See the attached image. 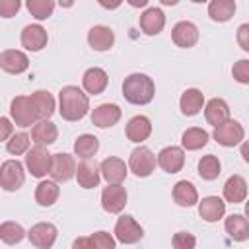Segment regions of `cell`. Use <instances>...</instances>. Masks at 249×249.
<instances>
[{
    "mask_svg": "<svg viewBox=\"0 0 249 249\" xmlns=\"http://www.w3.org/2000/svg\"><path fill=\"white\" fill-rule=\"evenodd\" d=\"M247 196V183L241 175H231L228 177V181L224 183V198L231 204H239L243 202Z\"/></svg>",
    "mask_w": 249,
    "mask_h": 249,
    "instance_id": "cell-27",
    "label": "cell"
},
{
    "mask_svg": "<svg viewBox=\"0 0 249 249\" xmlns=\"http://www.w3.org/2000/svg\"><path fill=\"white\" fill-rule=\"evenodd\" d=\"M171 39L181 49H191L198 41V27L193 21H179L171 29Z\"/></svg>",
    "mask_w": 249,
    "mask_h": 249,
    "instance_id": "cell-13",
    "label": "cell"
},
{
    "mask_svg": "<svg viewBox=\"0 0 249 249\" xmlns=\"http://www.w3.org/2000/svg\"><path fill=\"white\" fill-rule=\"evenodd\" d=\"M115 237H117V241L130 245L144 237V230L132 216H121L115 224Z\"/></svg>",
    "mask_w": 249,
    "mask_h": 249,
    "instance_id": "cell-9",
    "label": "cell"
},
{
    "mask_svg": "<svg viewBox=\"0 0 249 249\" xmlns=\"http://www.w3.org/2000/svg\"><path fill=\"white\" fill-rule=\"evenodd\" d=\"M97 4L105 10H117L123 4V0H97Z\"/></svg>",
    "mask_w": 249,
    "mask_h": 249,
    "instance_id": "cell-45",
    "label": "cell"
},
{
    "mask_svg": "<svg viewBox=\"0 0 249 249\" xmlns=\"http://www.w3.org/2000/svg\"><path fill=\"white\" fill-rule=\"evenodd\" d=\"M226 233L233 239V241H245L249 239V218L241 216V214H231L226 218L224 222Z\"/></svg>",
    "mask_w": 249,
    "mask_h": 249,
    "instance_id": "cell-29",
    "label": "cell"
},
{
    "mask_svg": "<svg viewBox=\"0 0 249 249\" xmlns=\"http://www.w3.org/2000/svg\"><path fill=\"white\" fill-rule=\"evenodd\" d=\"M21 0H0V16L2 18H12L19 12Z\"/></svg>",
    "mask_w": 249,
    "mask_h": 249,
    "instance_id": "cell-42",
    "label": "cell"
},
{
    "mask_svg": "<svg viewBox=\"0 0 249 249\" xmlns=\"http://www.w3.org/2000/svg\"><path fill=\"white\" fill-rule=\"evenodd\" d=\"M126 204V189L121 183H109L101 193V206L109 214H119Z\"/></svg>",
    "mask_w": 249,
    "mask_h": 249,
    "instance_id": "cell-10",
    "label": "cell"
},
{
    "mask_svg": "<svg viewBox=\"0 0 249 249\" xmlns=\"http://www.w3.org/2000/svg\"><path fill=\"white\" fill-rule=\"evenodd\" d=\"M160 2H161L163 6H175V4L179 2V0H160Z\"/></svg>",
    "mask_w": 249,
    "mask_h": 249,
    "instance_id": "cell-48",
    "label": "cell"
},
{
    "mask_svg": "<svg viewBox=\"0 0 249 249\" xmlns=\"http://www.w3.org/2000/svg\"><path fill=\"white\" fill-rule=\"evenodd\" d=\"M56 235H58V230L54 224H49V222H41V224H35L31 226V230L27 231V237L31 241V245L39 247V249H49L54 245L56 241Z\"/></svg>",
    "mask_w": 249,
    "mask_h": 249,
    "instance_id": "cell-11",
    "label": "cell"
},
{
    "mask_svg": "<svg viewBox=\"0 0 249 249\" xmlns=\"http://www.w3.org/2000/svg\"><path fill=\"white\" fill-rule=\"evenodd\" d=\"M220 160L214 156V154H208V156H202L200 161H198V175L204 179V181H214L218 179L220 175Z\"/></svg>",
    "mask_w": 249,
    "mask_h": 249,
    "instance_id": "cell-36",
    "label": "cell"
},
{
    "mask_svg": "<svg viewBox=\"0 0 249 249\" xmlns=\"http://www.w3.org/2000/svg\"><path fill=\"white\" fill-rule=\"evenodd\" d=\"M89 99L78 86H64L58 91V113L64 121H80L88 115Z\"/></svg>",
    "mask_w": 249,
    "mask_h": 249,
    "instance_id": "cell-1",
    "label": "cell"
},
{
    "mask_svg": "<svg viewBox=\"0 0 249 249\" xmlns=\"http://www.w3.org/2000/svg\"><path fill=\"white\" fill-rule=\"evenodd\" d=\"M126 2H128L132 8H144V6H146L150 0H126Z\"/></svg>",
    "mask_w": 249,
    "mask_h": 249,
    "instance_id": "cell-47",
    "label": "cell"
},
{
    "mask_svg": "<svg viewBox=\"0 0 249 249\" xmlns=\"http://www.w3.org/2000/svg\"><path fill=\"white\" fill-rule=\"evenodd\" d=\"M231 76L239 84H249V60H237L231 68Z\"/></svg>",
    "mask_w": 249,
    "mask_h": 249,
    "instance_id": "cell-41",
    "label": "cell"
},
{
    "mask_svg": "<svg viewBox=\"0 0 249 249\" xmlns=\"http://www.w3.org/2000/svg\"><path fill=\"white\" fill-rule=\"evenodd\" d=\"M25 6H27V12L35 19L43 21V19H47V18L53 16L54 0H25Z\"/></svg>",
    "mask_w": 249,
    "mask_h": 249,
    "instance_id": "cell-37",
    "label": "cell"
},
{
    "mask_svg": "<svg viewBox=\"0 0 249 249\" xmlns=\"http://www.w3.org/2000/svg\"><path fill=\"white\" fill-rule=\"evenodd\" d=\"M212 136H214V140H216L220 146L233 148V146L241 144V140H243V136H245V130H243V126H241L237 121L228 119V121H224L222 124L214 126Z\"/></svg>",
    "mask_w": 249,
    "mask_h": 249,
    "instance_id": "cell-4",
    "label": "cell"
},
{
    "mask_svg": "<svg viewBox=\"0 0 249 249\" xmlns=\"http://www.w3.org/2000/svg\"><path fill=\"white\" fill-rule=\"evenodd\" d=\"M47 41H49V35L45 31V27H41L39 23L25 25L23 31H21V47H25L31 53H37V51L45 49Z\"/></svg>",
    "mask_w": 249,
    "mask_h": 249,
    "instance_id": "cell-14",
    "label": "cell"
},
{
    "mask_svg": "<svg viewBox=\"0 0 249 249\" xmlns=\"http://www.w3.org/2000/svg\"><path fill=\"white\" fill-rule=\"evenodd\" d=\"M10 132H12L10 119H8V117H2V119H0V138H2V140H8V138H10Z\"/></svg>",
    "mask_w": 249,
    "mask_h": 249,
    "instance_id": "cell-44",
    "label": "cell"
},
{
    "mask_svg": "<svg viewBox=\"0 0 249 249\" xmlns=\"http://www.w3.org/2000/svg\"><path fill=\"white\" fill-rule=\"evenodd\" d=\"M88 43L93 51H99V53L109 51L115 45V33L107 25H93L88 31Z\"/></svg>",
    "mask_w": 249,
    "mask_h": 249,
    "instance_id": "cell-18",
    "label": "cell"
},
{
    "mask_svg": "<svg viewBox=\"0 0 249 249\" xmlns=\"http://www.w3.org/2000/svg\"><path fill=\"white\" fill-rule=\"evenodd\" d=\"M198 214L204 222H218L226 214V202L220 196H204L198 202Z\"/></svg>",
    "mask_w": 249,
    "mask_h": 249,
    "instance_id": "cell-21",
    "label": "cell"
},
{
    "mask_svg": "<svg viewBox=\"0 0 249 249\" xmlns=\"http://www.w3.org/2000/svg\"><path fill=\"white\" fill-rule=\"evenodd\" d=\"M25 237V230L16 222H4L0 226V239L8 245H16Z\"/></svg>",
    "mask_w": 249,
    "mask_h": 249,
    "instance_id": "cell-38",
    "label": "cell"
},
{
    "mask_svg": "<svg viewBox=\"0 0 249 249\" xmlns=\"http://www.w3.org/2000/svg\"><path fill=\"white\" fill-rule=\"evenodd\" d=\"M25 165L29 169V173L33 177H45L49 171H51V165H53V154L47 152L45 146L41 144H35L33 148L27 150L25 154Z\"/></svg>",
    "mask_w": 249,
    "mask_h": 249,
    "instance_id": "cell-3",
    "label": "cell"
},
{
    "mask_svg": "<svg viewBox=\"0 0 249 249\" xmlns=\"http://www.w3.org/2000/svg\"><path fill=\"white\" fill-rule=\"evenodd\" d=\"M152 134V123L144 115H136L126 123V138L130 142H144Z\"/></svg>",
    "mask_w": 249,
    "mask_h": 249,
    "instance_id": "cell-23",
    "label": "cell"
},
{
    "mask_svg": "<svg viewBox=\"0 0 249 249\" xmlns=\"http://www.w3.org/2000/svg\"><path fill=\"white\" fill-rule=\"evenodd\" d=\"M25 181L23 165L18 160H6L0 167V183L4 191H18Z\"/></svg>",
    "mask_w": 249,
    "mask_h": 249,
    "instance_id": "cell-7",
    "label": "cell"
},
{
    "mask_svg": "<svg viewBox=\"0 0 249 249\" xmlns=\"http://www.w3.org/2000/svg\"><path fill=\"white\" fill-rule=\"evenodd\" d=\"M195 4H202V2H208V0H193Z\"/></svg>",
    "mask_w": 249,
    "mask_h": 249,
    "instance_id": "cell-50",
    "label": "cell"
},
{
    "mask_svg": "<svg viewBox=\"0 0 249 249\" xmlns=\"http://www.w3.org/2000/svg\"><path fill=\"white\" fill-rule=\"evenodd\" d=\"M99 167H101V175L107 183H123L128 173V167L119 158H105L99 163Z\"/></svg>",
    "mask_w": 249,
    "mask_h": 249,
    "instance_id": "cell-22",
    "label": "cell"
},
{
    "mask_svg": "<svg viewBox=\"0 0 249 249\" xmlns=\"http://www.w3.org/2000/svg\"><path fill=\"white\" fill-rule=\"evenodd\" d=\"M76 161L70 154H53V165H51V179H54L56 183H64V181H70L72 177H76Z\"/></svg>",
    "mask_w": 249,
    "mask_h": 249,
    "instance_id": "cell-8",
    "label": "cell"
},
{
    "mask_svg": "<svg viewBox=\"0 0 249 249\" xmlns=\"http://www.w3.org/2000/svg\"><path fill=\"white\" fill-rule=\"evenodd\" d=\"M154 93H156V86H154V80L146 74H140V72H134V74H128L123 82V95L128 103L132 105H146L154 99Z\"/></svg>",
    "mask_w": 249,
    "mask_h": 249,
    "instance_id": "cell-2",
    "label": "cell"
},
{
    "mask_svg": "<svg viewBox=\"0 0 249 249\" xmlns=\"http://www.w3.org/2000/svg\"><path fill=\"white\" fill-rule=\"evenodd\" d=\"M165 25V14L160 8H148L140 16V29L146 35H158Z\"/></svg>",
    "mask_w": 249,
    "mask_h": 249,
    "instance_id": "cell-24",
    "label": "cell"
},
{
    "mask_svg": "<svg viewBox=\"0 0 249 249\" xmlns=\"http://www.w3.org/2000/svg\"><path fill=\"white\" fill-rule=\"evenodd\" d=\"M10 117L12 121L21 126V128H27L31 124H35L37 117H35V111H33V105H31V99L27 95H18L12 99V105H10Z\"/></svg>",
    "mask_w": 249,
    "mask_h": 249,
    "instance_id": "cell-6",
    "label": "cell"
},
{
    "mask_svg": "<svg viewBox=\"0 0 249 249\" xmlns=\"http://www.w3.org/2000/svg\"><path fill=\"white\" fill-rule=\"evenodd\" d=\"M158 165L165 173H177L185 165V152L179 146H165L158 154Z\"/></svg>",
    "mask_w": 249,
    "mask_h": 249,
    "instance_id": "cell-12",
    "label": "cell"
},
{
    "mask_svg": "<svg viewBox=\"0 0 249 249\" xmlns=\"http://www.w3.org/2000/svg\"><path fill=\"white\" fill-rule=\"evenodd\" d=\"M117 241L113 239L111 233L107 231H95L89 237H80L72 243L74 249H82V247H93V249H115Z\"/></svg>",
    "mask_w": 249,
    "mask_h": 249,
    "instance_id": "cell-31",
    "label": "cell"
},
{
    "mask_svg": "<svg viewBox=\"0 0 249 249\" xmlns=\"http://www.w3.org/2000/svg\"><path fill=\"white\" fill-rule=\"evenodd\" d=\"M31 99V105H33V111H35V117L37 121H45V119H51V115L54 113V97L45 91V89H37L29 95Z\"/></svg>",
    "mask_w": 249,
    "mask_h": 249,
    "instance_id": "cell-20",
    "label": "cell"
},
{
    "mask_svg": "<svg viewBox=\"0 0 249 249\" xmlns=\"http://www.w3.org/2000/svg\"><path fill=\"white\" fill-rule=\"evenodd\" d=\"M121 107L115 105V103H101L93 109L91 113V123L97 126V128H107V126H113L121 121Z\"/></svg>",
    "mask_w": 249,
    "mask_h": 249,
    "instance_id": "cell-15",
    "label": "cell"
},
{
    "mask_svg": "<svg viewBox=\"0 0 249 249\" xmlns=\"http://www.w3.org/2000/svg\"><path fill=\"white\" fill-rule=\"evenodd\" d=\"M245 216H247V218H249V200H247V202H245Z\"/></svg>",
    "mask_w": 249,
    "mask_h": 249,
    "instance_id": "cell-49",
    "label": "cell"
},
{
    "mask_svg": "<svg viewBox=\"0 0 249 249\" xmlns=\"http://www.w3.org/2000/svg\"><path fill=\"white\" fill-rule=\"evenodd\" d=\"M241 156H243V160L249 163V140L241 144Z\"/></svg>",
    "mask_w": 249,
    "mask_h": 249,
    "instance_id": "cell-46",
    "label": "cell"
},
{
    "mask_svg": "<svg viewBox=\"0 0 249 249\" xmlns=\"http://www.w3.org/2000/svg\"><path fill=\"white\" fill-rule=\"evenodd\" d=\"M181 144L185 150H200L208 144V132L204 128H198V126H193V128H187L181 136Z\"/></svg>",
    "mask_w": 249,
    "mask_h": 249,
    "instance_id": "cell-34",
    "label": "cell"
},
{
    "mask_svg": "<svg viewBox=\"0 0 249 249\" xmlns=\"http://www.w3.org/2000/svg\"><path fill=\"white\" fill-rule=\"evenodd\" d=\"M171 243H173L175 249H193V247L196 245V239H195V235L189 233V231H177V233L173 235Z\"/></svg>",
    "mask_w": 249,
    "mask_h": 249,
    "instance_id": "cell-40",
    "label": "cell"
},
{
    "mask_svg": "<svg viewBox=\"0 0 249 249\" xmlns=\"http://www.w3.org/2000/svg\"><path fill=\"white\" fill-rule=\"evenodd\" d=\"M58 195H60V187L56 185V181H41L35 189V200L39 206H53L56 200H58Z\"/></svg>",
    "mask_w": 249,
    "mask_h": 249,
    "instance_id": "cell-32",
    "label": "cell"
},
{
    "mask_svg": "<svg viewBox=\"0 0 249 249\" xmlns=\"http://www.w3.org/2000/svg\"><path fill=\"white\" fill-rule=\"evenodd\" d=\"M76 181L82 189H93L99 185L101 181V167H97L95 161L84 160L82 163H78L76 169Z\"/></svg>",
    "mask_w": 249,
    "mask_h": 249,
    "instance_id": "cell-19",
    "label": "cell"
},
{
    "mask_svg": "<svg viewBox=\"0 0 249 249\" xmlns=\"http://www.w3.org/2000/svg\"><path fill=\"white\" fill-rule=\"evenodd\" d=\"M29 144H31V136L25 134V132H16L12 138L6 140V150L14 156H21V154H27L29 150Z\"/></svg>",
    "mask_w": 249,
    "mask_h": 249,
    "instance_id": "cell-39",
    "label": "cell"
},
{
    "mask_svg": "<svg viewBox=\"0 0 249 249\" xmlns=\"http://www.w3.org/2000/svg\"><path fill=\"white\" fill-rule=\"evenodd\" d=\"M204 117H206L208 124L218 126L230 119V107L222 97H212L204 107Z\"/></svg>",
    "mask_w": 249,
    "mask_h": 249,
    "instance_id": "cell-25",
    "label": "cell"
},
{
    "mask_svg": "<svg viewBox=\"0 0 249 249\" xmlns=\"http://www.w3.org/2000/svg\"><path fill=\"white\" fill-rule=\"evenodd\" d=\"M56 136H58V128L49 119L35 123L31 128V140L35 144H41V146H49V144L56 142Z\"/></svg>",
    "mask_w": 249,
    "mask_h": 249,
    "instance_id": "cell-26",
    "label": "cell"
},
{
    "mask_svg": "<svg viewBox=\"0 0 249 249\" xmlns=\"http://www.w3.org/2000/svg\"><path fill=\"white\" fill-rule=\"evenodd\" d=\"M202 105H204V95H202V91L196 89V88H189V89H185L183 95H181V99H179L181 113L187 115V117H193V115L200 113Z\"/></svg>",
    "mask_w": 249,
    "mask_h": 249,
    "instance_id": "cell-30",
    "label": "cell"
},
{
    "mask_svg": "<svg viewBox=\"0 0 249 249\" xmlns=\"http://www.w3.org/2000/svg\"><path fill=\"white\" fill-rule=\"evenodd\" d=\"M233 14H235V0H212L208 4V16L218 23L231 19Z\"/></svg>",
    "mask_w": 249,
    "mask_h": 249,
    "instance_id": "cell-33",
    "label": "cell"
},
{
    "mask_svg": "<svg viewBox=\"0 0 249 249\" xmlns=\"http://www.w3.org/2000/svg\"><path fill=\"white\" fill-rule=\"evenodd\" d=\"M97 150H99V140L93 134H82L74 142V154L82 160L93 158L97 154Z\"/></svg>",
    "mask_w": 249,
    "mask_h": 249,
    "instance_id": "cell-35",
    "label": "cell"
},
{
    "mask_svg": "<svg viewBox=\"0 0 249 249\" xmlns=\"http://www.w3.org/2000/svg\"><path fill=\"white\" fill-rule=\"evenodd\" d=\"M0 66L8 74H21L29 68V58L25 53L16 51V49H6L0 54Z\"/></svg>",
    "mask_w": 249,
    "mask_h": 249,
    "instance_id": "cell-16",
    "label": "cell"
},
{
    "mask_svg": "<svg viewBox=\"0 0 249 249\" xmlns=\"http://www.w3.org/2000/svg\"><path fill=\"white\" fill-rule=\"evenodd\" d=\"M237 45L249 53V23H241L237 27Z\"/></svg>",
    "mask_w": 249,
    "mask_h": 249,
    "instance_id": "cell-43",
    "label": "cell"
},
{
    "mask_svg": "<svg viewBox=\"0 0 249 249\" xmlns=\"http://www.w3.org/2000/svg\"><path fill=\"white\" fill-rule=\"evenodd\" d=\"M173 200L183 206V208H189V206H195L198 202V193H196V187L183 179V181H177L175 187H173Z\"/></svg>",
    "mask_w": 249,
    "mask_h": 249,
    "instance_id": "cell-28",
    "label": "cell"
},
{
    "mask_svg": "<svg viewBox=\"0 0 249 249\" xmlns=\"http://www.w3.org/2000/svg\"><path fill=\"white\" fill-rule=\"evenodd\" d=\"M107 84H109V76H107V72H105L103 68H99V66L88 68V70L84 72V76H82V86H84V89H86L88 93H91V95L103 93L105 88H107Z\"/></svg>",
    "mask_w": 249,
    "mask_h": 249,
    "instance_id": "cell-17",
    "label": "cell"
},
{
    "mask_svg": "<svg viewBox=\"0 0 249 249\" xmlns=\"http://www.w3.org/2000/svg\"><path fill=\"white\" fill-rule=\"evenodd\" d=\"M156 163H158V158L146 146L134 148L132 154H130V160H128V167H130V171L136 177H148V175H152V171L156 169Z\"/></svg>",
    "mask_w": 249,
    "mask_h": 249,
    "instance_id": "cell-5",
    "label": "cell"
}]
</instances>
